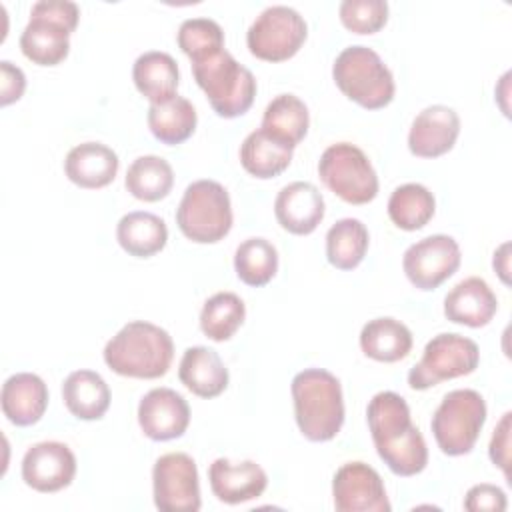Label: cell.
Instances as JSON below:
<instances>
[{"label": "cell", "instance_id": "5b68a950", "mask_svg": "<svg viewBox=\"0 0 512 512\" xmlns=\"http://www.w3.org/2000/svg\"><path fill=\"white\" fill-rule=\"evenodd\" d=\"M332 78L348 100L366 110H380L394 100V76L378 52L368 46L344 48L332 64Z\"/></svg>", "mask_w": 512, "mask_h": 512}, {"label": "cell", "instance_id": "3957f363", "mask_svg": "<svg viewBox=\"0 0 512 512\" xmlns=\"http://www.w3.org/2000/svg\"><path fill=\"white\" fill-rule=\"evenodd\" d=\"M294 418L310 442L332 440L344 424V396L340 380L324 368H306L290 384Z\"/></svg>", "mask_w": 512, "mask_h": 512}, {"label": "cell", "instance_id": "277c9868", "mask_svg": "<svg viewBox=\"0 0 512 512\" xmlns=\"http://www.w3.org/2000/svg\"><path fill=\"white\" fill-rule=\"evenodd\" d=\"M192 74L220 118H238L250 110L256 78L226 48L192 62Z\"/></svg>", "mask_w": 512, "mask_h": 512}, {"label": "cell", "instance_id": "2e32d148", "mask_svg": "<svg viewBox=\"0 0 512 512\" xmlns=\"http://www.w3.org/2000/svg\"><path fill=\"white\" fill-rule=\"evenodd\" d=\"M138 424L154 442L180 438L190 424V406L172 388H152L138 404Z\"/></svg>", "mask_w": 512, "mask_h": 512}, {"label": "cell", "instance_id": "7c38bea8", "mask_svg": "<svg viewBox=\"0 0 512 512\" xmlns=\"http://www.w3.org/2000/svg\"><path fill=\"white\" fill-rule=\"evenodd\" d=\"M154 506L162 512H198L202 506L198 468L186 452L162 454L152 468Z\"/></svg>", "mask_w": 512, "mask_h": 512}, {"label": "cell", "instance_id": "4dcf8cb0", "mask_svg": "<svg viewBox=\"0 0 512 512\" xmlns=\"http://www.w3.org/2000/svg\"><path fill=\"white\" fill-rule=\"evenodd\" d=\"M124 186L142 202H158L170 194L174 186V170L162 156H138L126 170Z\"/></svg>", "mask_w": 512, "mask_h": 512}, {"label": "cell", "instance_id": "5bb4252c", "mask_svg": "<svg viewBox=\"0 0 512 512\" xmlns=\"http://www.w3.org/2000/svg\"><path fill=\"white\" fill-rule=\"evenodd\" d=\"M332 498L338 512H390L380 474L366 462H346L332 478Z\"/></svg>", "mask_w": 512, "mask_h": 512}, {"label": "cell", "instance_id": "7402d4cb", "mask_svg": "<svg viewBox=\"0 0 512 512\" xmlns=\"http://www.w3.org/2000/svg\"><path fill=\"white\" fill-rule=\"evenodd\" d=\"M118 154L102 142H82L66 154V178L86 190L108 186L118 174Z\"/></svg>", "mask_w": 512, "mask_h": 512}, {"label": "cell", "instance_id": "ab89813d", "mask_svg": "<svg viewBox=\"0 0 512 512\" xmlns=\"http://www.w3.org/2000/svg\"><path fill=\"white\" fill-rule=\"evenodd\" d=\"M26 90L24 72L8 60L0 62V104L8 106L22 98Z\"/></svg>", "mask_w": 512, "mask_h": 512}, {"label": "cell", "instance_id": "603a6c76", "mask_svg": "<svg viewBox=\"0 0 512 512\" xmlns=\"http://www.w3.org/2000/svg\"><path fill=\"white\" fill-rule=\"evenodd\" d=\"M178 378L200 398H216L228 388V368L218 352L208 346H190L184 350Z\"/></svg>", "mask_w": 512, "mask_h": 512}, {"label": "cell", "instance_id": "8fae6325", "mask_svg": "<svg viewBox=\"0 0 512 512\" xmlns=\"http://www.w3.org/2000/svg\"><path fill=\"white\" fill-rule=\"evenodd\" d=\"M308 36L304 16L284 4L264 8L246 32V44L252 56L266 62H284L292 58Z\"/></svg>", "mask_w": 512, "mask_h": 512}, {"label": "cell", "instance_id": "ba28073f", "mask_svg": "<svg viewBox=\"0 0 512 512\" xmlns=\"http://www.w3.org/2000/svg\"><path fill=\"white\" fill-rule=\"evenodd\" d=\"M484 422L486 402L482 394L472 388H458L442 398L430 428L446 456H464L472 452Z\"/></svg>", "mask_w": 512, "mask_h": 512}, {"label": "cell", "instance_id": "6da1fadb", "mask_svg": "<svg viewBox=\"0 0 512 512\" xmlns=\"http://www.w3.org/2000/svg\"><path fill=\"white\" fill-rule=\"evenodd\" d=\"M366 420L376 452L392 474L406 478L426 468V440L412 424L410 408L400 394L392 390L374 394L366 408Z\"/></svg>", "mask_w": 512, "mask_h": 512}, {"label": "cell", "instance_id": "4fadbf2b", "mask_svg": "<svg viewBox=\"0 0 512 512\" xmlns=\"http://www.w3.org/2000/svg\"><path fill=\"white\" fill-rule=\"evenodd\" d=\"M458 242L448 234H432L410 244L402 256V270L418 290H436L460 266Z\"/></svg>", "mask_w": 512, "mask_h": 512}, {"label": "cell", "instance_id": "f35d334b", "mask_svg": "<svg viewBox=\"0 0 512 512\" xmlns=\"http://www.w3.org/2000/svg\"><path fill=\"white\" fill-rule=\"evenodd\" d=\"M510 412H506L498 426L494 428V434L490 438V446H488V454L490 460L494 462V466H498L506 480L510 482Z\"/></svg>", "mask_w": 512, "mask_h": 512}, {"label": "cell", "instance_id": "f546056e", "mask_svg": "<svg viewBox=\"0 0 512 512\" xmlns=\"http://www.w3.org/2000/svg\"><path fill=\"white\" fill-rule=\"evenodd\" d=\"M292 152L294 148L278 142L258 128L240 144V164L250 176L268 180L282 174L290 166Z\"/></svg>", "mask_w": 512, "mask_h": 512}, {"label": "cell", "instance_id": "9c48e42d", "mask_svg": "<svg viewBox=\"0 0 512 512\" xmlns=\"http://www.w3.org/2000/svg\"><path fill=\"white\" fill-rule=\"evenodd\" d=\"M318 176L324 186L348 204H368L378 196V176L358 146L350 142L330 144L318 160Z\"/></svg>", "mask_w": 512, "mask_h": 512}, {"label": "cell", "instance_id": "8d00e7d4", "mask_svg": "<svg viewBox=\"0 0 512 512\" xmlns=\"http://www.w3.org/2000/svg\"><path fill=\"white\" fill-rule=\"evenodd\" d=\"M344 28L354 34H376L388 22L386 0H344L338 6Z\"/></svg>", "mask_w": 512, "mask_h": 512}, {"label": "cell", "instance_id": "8992f818", "mask_svg": "<svg viewBox=\"0 0 512 512\" xmlns=\"http://www.w3.org/2000/svg\"><path fill=\"white\" fill-rule=\"evenodd\" d=\"M80 20V8L68 0H40L30 8V20L20 34L22 54L38 66H56L70 52V34Z\"/></svg>", "mask_w": 512, "mask_h": 512}, {"label": "cell", "instance_id": "44dd1931", "mask_svg": "<svg viewBox=\"0 0 512 512\" xmlns=\"http://www.w3.org/2000/svg\"><path fill=\"white\" fill-rule=\"evenodd\" d=\"M0 404L4 416L14 426H32L48 408V386L38 374H12L2 384Z\"/></svg>", "mask_w": 512, "mask_h": 512}, {"label": "cell", "instance_id": "52a82bcc", "mask_svg": "<svg viewBox=\"0 0 512 512\" xmlns=\"http://www.w3.org/2000/svg\"><path fill=\"white\" fill-rule=\"evenodd\" d=\"M232 204L226 188L216 180L192 182L176 208L180 232L196 244H216L232 228Z\"/></svg>", "mask_w": 512, "mask_h": 512}, {"label": "cell", "instance_id": "cb8c5ba5", "mask_svg": "<svg viewBox=\"0 0 512 512\" xmlns=\"http://www.w3.org/2000/svg\"><path fill=\"white\" fill-rule=\"evenodd\" d=\"M132 80L136 90L150 100V104L166 102L176 96L178 90V64L168 52L148 50L134 60Z\"/></svg>", "mask_w": 512, "mask_h": 512}, {"label": "cell", "instance_id": "e575fe53", "mask_svg": "<svg viewBox=\"0 0 512 512\" xmlns=\"http://www.w3.org/2000/svg\"><path fill=\"white\" fill-rule=\"evenodd\" d=\"M246 306L234 292H216L210 296L200 312V330L214 342L230 340L244 324Z\"/></svg>", "mask_w": 512, "mask_h": 512}, {"label": "cell", "instance_id": "ffe728a7", "mask_svg": "<svg viewBox=\"0 0 512 512\" xmlns=\"http://www.w3.org/2000/svg\"><path fill=\"white\" fill-rule=\"evenodd\" d=\"M498 310V298L480 276L460 280L444 298V316L462 326H486Z\"/></svg>", "mask_w": 512, "mask_h": 512}, {"label": "cell", "instance_id": "30bf717a", "mask_svg": "<svg viewBox=\"0 0 512 512\" xmlns=\"http://www.w3.org/2000/svg\"><path fill=\"white\" fill-rule=\"evenodd\" d=\"M480 348L472 338L456 332L436 334L422 352L418 364L408 372L412 390H428L444 380L468 376L478 368Z\"/></svg>", "mask_w": 512, "mask_h": 512}, {"label": "cell", "instance_id": "7a4b0ae2", "mask_svg": "<svg viewBox=\"0 0 512 512\" xmlns=\"http://www.w3.org/2000/svg\"><path fill=\"white\" fill-rule=\"evenodd\" d=\"M102 354L112 372L154 380L168 372L174 358V342L164 328L146 320H132L106 342Z\"/></svg>", "mask_w": 512, "mask_h": 512}, {"label": "cell", "instance_id": "d590c367", "mask_svg": "<svg viewBox=\"0 0 512 512\" xmlns=\"http://www.w3.org/2000/svg\"><path fill=\"white\" fill-rule=\"evenodd\" d=\"M180 50L190 62L202 60L224 48V32L212 18H188L180 24L176 34Z\"/></svg>", "mask_w": 512, "mask_h": 512}, {"label": "cell", "instance_id": "83f0119b", "mask_svg": "<svg viewBox=\"0 0 512 512\" xmlns=\"http://www.w3.org/2000/svg\"><path fill=\"white\" fill-rule=\"evenodd\" d=\"M308 126V106L294 94H280L268 102L260 128L278 142L296 148L308 134Z\"/></svg>", "mask_w": 512, "mask_h": 512}, {"label": "cell", "instance_id": "e0dca14e", "mask_svg": "<svg viewBox=\"0 0 512 512\" xmlns=\"http://www.w3.org/2000/svg\"><path fill=\"white\" fill-rule=\"evenodd\" d=\"M460 134V116L444 104L426 106L412 120L408 148L418 158H438L450 152Z\"/></svg>", "mask_w": 512, "mask_h": 512}, {"label": "cell", "instance_id": "d6a6232c", "mask_svg": "<svg viewBox=\"0 0 512 512\" xmlns=\"http://www.w3.org/2000/svg\"><path fill=\"white\" fill-rule=\"evenodd\" d=\"M368 228L358 218H342L326 232V258L338 270H354L368 250Z\"/></svg>", "mask_w": 512, "mask_h": 512}, {"label": "cell", "instance_id": "1f68e13d", "mask_svg": "<svg viewBox=\"0 0 512 512\" xmlns=\"http://www.w3.org/2000/svg\"><path fill=\"white\" fill-rule=\"evenodd\" d=\"M436 210L434 194L418 182H408L398 188L388 198V216L394 226L406 232L424 228Z\"/></svg>", "mask_w": 512, "mask_h": 512}, {"label": "cell", "instance_id": "d4e9b609", "mask_svg": "<svg viewBox=\"0 0 512 512\" xmlns=\"http://www.w3.org/2000/svg\"><path fill=\"white\" fill-rule=\"evenodd\" d=\"M62 400L78 420H100L110 408V388L94 370H74L62 382Z\"/></svg>", "mask_w": 512, "mask_h": 512}, {"label": "cell", "instance_id": "60d3db41", "mask_svg": "<svg viewBox=\"0 0 512 512\" xmlns=\"http://www.w3.org/2000/svg\"><path fill=\"white\" fill-rule=\"evenodd\" d=\"M508 242H504L496 252H494V260H492V264H494V270L500 274V278H502V282L504 284H510V280H508Z\"/></svg>", "mask_w": 512, "mask_h": 512}, {"label": "cell", "instance_id": "484cf974", "mask_svg": "<svg viewBox=\"0 0 512 512\" xmlns=\"http://www.w3.org/2000/svg\"><path fill=\"white\" fill-rule=\"evenodd\" d=\"M116 240L124 252L134 258H150L168 242L166 222L144 210L124 214L116 226Z\"/></svg>", "mask_w": 512, "mask_h": 512}, {"label": "cell", "instance_id": "4316f807", "mask_svg": "<svg viewBox=\"0 0 512 512\" xmlns=\"http://www.w3.org/2000/svg\"><path fill=\"white\" fill-rule=\"evenodd\" d=\"M360 348L376 362H398L412 350V332L400 320L380 316L362 326Z\"/></svg>", "mask_w": 512, "mask_h": 512}, {"label": "cell", "instance_id": "836d02e7", "mask_svg": "<svg viewBox=\"0 0 512 512\" xmlns=\"http://www.w3.org/2000/svg\"><path fill=\"white\" fill-rule=\"evenodd\" d=\"M234 270L244 284L266 286L278 272V250L266 238H246L234 252Z\"/></svg>", "mask_w": 512, "mask_h": 512}, {"label": "cell", "instance_id": "f1b7e54d", "mask_svg": "<svg viewBox=\"0 0 512 512\" xmlns=\"http://www.w3.org/2000/svg\"><path fill=\"white\" fill-rule=\"evenodd\" d=\"M146 122L156 140L168 146H176L194 134L198 116L192 102L176 94L166 102L150 104Z\"/></svg>", "mask_w": 512, "mask_h": 512}, {"label": "cell", "instance_id": "74e56055", "mask_svg": "<svg viewBox=\"0 0 512 512\" xmlns=\"http://www.w3.org/2000/svg\"><path fill=\"white\" fill-rule=\"evenodd\" d=\"M506 506L508 502H506L504 490L494 484H476L466 492V498H464V508L468 512H482V510L504 512Z\"/></svg>", "mask_w": 512, "mask_h": 512}, {"label": "cell", "instance_id": "9a60e30c", "mask_svg": "<svg viewBox=\"0 0 512 512\" xmlns=\"http://www.w3.org/2000/svg\"><path fill=\"white\" fill-rule=\"evenodd\" d=\"M74 452L58 440L32 444L22 458V480L36 492L52 494L72 484L76 476Z\"/></svg>", "mask_w": 512, "mask_h": 512}, {"label": "cell", "instance_id": "ac0fdd59", "mask_svg": "<svg viewBox=\"0 0 512 512\" xmlns=\"http://www.w3.org/2000/svg\"><path fill=\"white\" fill-rule=\"evenodd\" d=\"M208 482L220 502L234 506L260 498L268 486V474L254 460L216 458L208 468Z\"/></svg>", "mask_w": 512, "mask_h": 512}, {"label": "cell", "instance_id": "d6986e66", "mask_svg": "<svg viewBox=\"0 0 512 512\" xmlns=\"http://www.w3.org/2000/svg\"><path fill=\"white\" fill-rule=\"evenodd\" d=\"M326 212L324 196L312 182H290L274 200V216L278 224L296 236L312 234Z\"/></svg>", "mask_w": 512, "mask_h": 512}]
</instances>
